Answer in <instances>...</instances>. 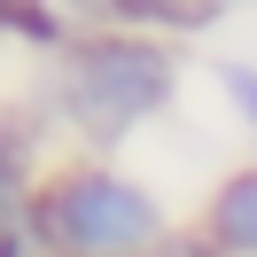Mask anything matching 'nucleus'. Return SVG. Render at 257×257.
<instances>
[{"label": "nucleus", "instance_id": "f257e3e1", "mask_svg": "<svg viewBox=\"0 0 257 257\" xmlns=\"http://www.w3.org/2000/svg\"><path fill=\"white\" fill-rule=\"evenodd\" d=\"M55 117L78 156H117L141 125L179 101V47L148 32H78L55 55Z\"/></svg>", "mask_w": 257, "mask_h": 257}, {"label": "nucleus", "instance_id": "f03ea898", "mask_svg": "<svg viewBox=\"0 0 257 257\" xmlns=\"http://www.w3.org/2000/svg\"><path fill=\"white\" fill-rule=\"evenodd\" d=\"M172 210L156 187L117 172L109 156H63L39 187V241L47 257H164L172 249Z\"/></svg>", "mask_w": 257, "mask_h": 257}, {"label": "nucleus", "instance_id": "7ed1b4c3", "mask_svg": "<svg viewBox=\"0 0 257 257\" xmlns=\"http://www.w3.org/2000/svg\"><path fill=\"white\" fill-rule=\"evenodd\" d=\"M187 234L203 241L210 257H257V164L226 172L218 187L203 195V210H195Z\"/></svg>", "mask_w": 257, "mask_h": 257}, {"label": "nucleus", "instance_id": "20e7f679", "mask_svg": "<svg viewBox=\"0 0 257 257\" xmlns=\"http://www.w3.org/2000/svg\"><path fill=\"white\" fill-rule=\"evenodd\" d=\"M47 172V125L32 109H0V195H39Z\"/></svg>", "mask_w": 257, "mask_h": 257}, {"label": "nucleus", "instance_id": "39448f33", "mask_svg": "<svg viewBox=\"0 0 257 257\" xmlns=\"http://www.w3.org/2000/svg\"><path fill=\"white\" fill-rule=\"evenodd\" d=\"M0 39H24V47H39V55H63L78 32L55 16V0H0Z\"/></svg>", "mask_w": 257, "mask_h": 257}, {"label": "nucleus", "instance_id": "423d86ee", "mask_svg": "<svg viewBox=\"0 0 257 257\" xmlns=\"http://www.w3.org/2000/svg\"><path fill=\"white\" fill-rule=\"evenodd\" d=\"M0 257H47V241H39V195H0Z\"/></svg>", "mask_w": 257, "mask_h": 257}, {"label": "nucleus", "instance_id": "0eeeda50", "mask_svg": "<svg viewBox=\"0 0 257 257\" xmlns=\"http://www.w3.org/2000/svg\"><path fill=\"white\" fill-rule=\"evenodd\" d=\"M210 78H218V101L234 109V125L257 141V63H241V55H226V63H210Z\"/></svg>", "mask_w": 257, "mask_h": 257}, {"label": "nucleus", "instance_id": "6e6552de", "mask_svg": "<svg viewBox=\"0 0 257 257\" xmlns=\"http://www.w3.org/2000/svg\"><path fill=\"white\" fill-rule=\"evenodd\" d=\"M164 257H210V249H203V241L187 234V226H179V234H172V249H164Z\"/></svg>", "mask_w": 257, "mask_h": 257}]
</instances>
